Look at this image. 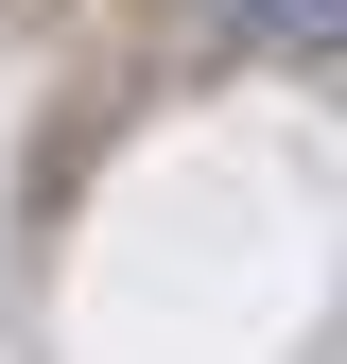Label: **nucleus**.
<instances>
[{
  "label": "nucleus",
  "mask_w": 347,
  "mask_h": 364,
  "mask_svg": "<svg viewBox=\"0 0 347 364\" xmlns=\"http://www.w3.org/2000/svg\"><path fill=\"white\" fill-rule=\"evenodd\" d=\"M208 53H347V0H191Z\"/></svg>",
  "instance_id": "f257e3e1"
}]
</instances>
